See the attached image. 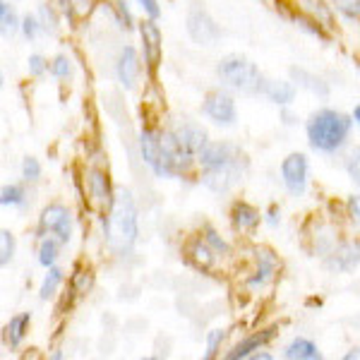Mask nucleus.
<instances>
[{
	"label": "nucleus",
	"instance_id": "f257e3e1",
	"mask_svg": "<svg viewBox=\"0 0 360 360\" xmlns=\"http://www.w3.org/2000/svg\"><path fill=\"white\" fill-rule=\"evenodd\" d=\"M139 221H137V207L135 200L127 190H120L113 200V207L108 209L106 219V245L113 255L125 257L137 243Z\"/></svg>",
	"mask_w": 360,
	"mask_h": 360
},
{
	"label": "nucleus",
	"instance_id": "f03ea898",
	"mask_svg": "<svg viewBox=\"0 0 360 360\" xmlns=\"http://www.w3.org/2000/svg\"><path fill=\"white\" fill-rule=\"evenodd\" d=\"M353 125V115H346L334 108H322V111L312 113L307 120V139L310 147L317 152H336L339 147H344Z\"/></svg>",
	"mask_w": 360,
	"mask_h": 360
},
{
	"label": "nucleus",
	"instance_id": "7ed1b4c3",
	"mask_svg": "<svg viewBox=\"0 0 360 360\" xmlns=\"http://www.w3.org/2000/svg\"><path fill=\"white\" fill-rule=\"evenodd\" d=\"M217 72H219V77H221V82H226L231 89L240 91V94H248V96L259 94L264 86L262 72H259L255 63L245 60V58H238V56L224 58V60L219 63Z\"/></svg>",
	"mask_w": 360,
	"mask_h": 360
},
{
	"label": "nucleus",
	"instance_id": "20e7f679",
	"mask_svg": "<svg viewBox=\"0 0 360 360\" xmlns=\"http://www.w3.org/2000/svg\"><path fill=\"white\" fill-rule=\"evenodd\" d=\"M188 34L200 46H214L221 39V29L200 3H193L188 10Z\"/></svg>",
	"mask_w": 360,
	"mask_h": 360
},
{
	"label": "nucleus",
	"instance_id": "39448f33",
	"mask_svg": "<svg viewBox=\"0 0 360 360\" xmlns=\"http://www.w3.org/2000/svg\"><path fill=\"white\" fill-rule=\"evenodd\" d=\"M39 233L41 238L53 236L60 243H68L72 236V217H70L68 207L63 205H49L39 217Z\"/></svg>",
	"mask_w": 360,
	"mask_h": 360
},
{
	"label": "nucleus",
	"instance_id": "423d86ee",
	"mask_svg": "<svg viewBox=\"0 0 360 360\" xmlns=\"http://www.w3.org/2000/svg\"><path fill=\"white\" fill-rule=\"evenodd\" d=\"M161 147H164V164L168 176H176V173H188L195 164V156L188 147L180 144L176 132H164L161 135Z\"/></svg>",
	"mask_w": 360,
	"mask_h": 360
},
{
	"label": "nucleus",
	"instance_id": "0eeeda50",
	"mask_svg": "<svg viewBox=\"0 0 360 360\" xmlns=\"http://www.w3.org/2000/svg\"><path fill=\"white\" fill-rule=\"evenodd\" d=\"M197 161L202 164L205 171H214V168H224V166H233V164H243V154L240 149H236L233 144L226 142H214L207 144L205 149L197 156Z\"/></svg>",
	"mask_w": 360,
	"mask_h": 360
},
{
	"label": "nucleus",
	"instance_id": "6e6552de",
	"mask_svg": "<svg viewBox=\"0 0 360 360\" xmlns=\"http://www.w3.org/2000/svg\"><path fill=\"white\" fill-rule=\"evenodd\" d=\"M281 180L291 195H303L307 188V159L303 154H288L281 164Z\"/></svg>",
	"mask_w": 360,
	"mask_h": 360
},
{
	"label": "nucleus",
	"instance_id": "1a4fd4ad",
	"mask_svg": "<svg viewBox=\"0 0 360 360\" xmlns=\"http://www.w3.org/2000/svg\"><path fill=\"white\" fill-rule=\"evenodd\" d=\"M139 37H142V51H144V63H147L149 75L156 72L161 63V56H164V46H161V32L156 27V22L149 17L139 25Z\"/></svg>",
	"mask_w": 360,
	"mask_h": 360
},
{
	"label": "nucleus",
	"instance_id": "9d476101",
	"mask_svg": "<svg viewBox=\"0 0 360 360\" xmlns=\"http://www.w3.org/2000/svg\"><path fill=\"white\" fill-rule=\"evenodd\" d=\"M205 115L209 120H214L217 125H224V127L233 125L238 118L236 101L229 94H224V91H212V94L205 98Z\"/></svg>",
	"mask_w": 360,
	"mask_h": 360
},
{
	"label": "nucleus",
	"instance_id": "9b49d317",
	"mask_svg": "<svg viewBox=\"0 0 360 360\" xmlns=\"http://www.w3.org/2000/svg\"><path fill=\"white\" fill-rule=\"evenodd\" d=\"M139 149H142V159L156 176L161 178H171L164 164V147H161V135H156L152 130H142L139 135Z\"/></svg>",
	"mask_w": 360,
	"mask_h": 360
},
{
	"label": "nucleus",
	"instance_id": "f8f14e48",
	"mask_svg": "<svg viewBox=\"0 0 360 360\" xmlns=\"http://www.w3.org/2000/svg\"><path fill=\"white\" fill-rule=\"evenodd\" d=\"M245 166V161L243 164H233V166H224V168H214V171H205V185L209 190H214V193H226V190H231L233 185L240 180L243 176V168Z\"/></svg>",
	"mask_w": 360,
	"mask_h": 360
},
{
	"label": "nucleus",
	"instance_id": "ddd939ff",
	"mask_svg": "<svg viewBox=\"0 0 360 360\" xmlns=\"http://www.w3.org/2000/svg\"><path fill=\"white\" fill-rule=\"evenodd\" d=\"M139 58L137 51L132 46H125L118 56V63H115V75H118V82L125 86V89H135L137 77H139Z\"/></svg>",
	"mask_w": 360,
	"mask_h": 360
},
{
	"label": "nucleus",
	"instance_id": "4468645a",
	"mask_svg": "<svg viewBox=\"0 0 360 360\" xmlns=\"http://www.w3.org/2000/svg\"><path fill=\"white\" fill-rule=\"evenodd\" d=\"M86 188H89V195L94 200V205L98 209H111L113 207V193H111V183H108V176L103 171H89V178H86Z\"/></svg>",
	"mask_w": 360,
	"mask_h": 360
},
{
	"label": "nucleus",
	"instance_id": "2eb2a0df",
	"mask_svg": "<svg viewBox=\"0 0 360 360\" xmlns=\"http://www.w3.org/2000/svg\"><path fill=\"white\" fill-rule=\"evenodd\" d=\"M360 264V243H344L329 255L327 266L336 271H351Z\"/></svg>",
	"mask_w": 360,
	"mask_h": 360
},
{
	"label": "nucleus",
	"instance_id": "dca6fc26",
	"mask_svg": "<svg viewBox=\"0 0 360 360\" xmlns=\"http://www.w3.org/2000/svg\"><path fill=\"white\" fill-rule=\"evenodd\" d=\"M176 137L180 139V144H183V147H188L190 152L193 154H197L200 156V152L202 149L207 147V132L202 130L200 125H195V123H185V125H180V127H176Z\"/></svg>",
	"mask_w": 360,
	"mask_h": 360
},
{
	"label": "nucleus",
	"instance_id": "f3484780",
	"mask_svg": "<svg viewBox=\"0 0 360 360\" xmlns=\"http://www.w3.org/2000/svg\"><path fill=\"white\" fill-rule=\"evenodd\" d=\"M257 271H255V276L250 278V286L252 288H262L264 283H269L271 278H274L276 269H278V262L276 257L269 252V250H257Z\"/></svg>",
	"mask_w": 360,
	"mask_h": 360
},
{
	"label": "nucleus",
	"instance_id": "a211bd4d",
	"mask_svg": "<svg viewBox=\"0 0 360 360\" xmlns=\"http://www.w3.org/2000/svg\"><path fill=\"white\" fill-rule=\"evenodd\" d=\"M262 94L278 106H288L295 98V84L288 79H264Z\"/></svg>",
	"mask_w": 360,
	"mask_h": 360
},
{
	"label": "nucleus",
	"instance_id": "6ab92c4d",
	"mask_svg": "<svg viewBox=\"0 0 360 360\" xmlns=\"http://www.w3.org/2000/svg\"><path fill=\"white\" fill-rule=\"evenodd\" d=\"M231 221L240 233H250V231L257 229L259 224V212L248 202H236L233 209H231Z\"/></svg>",
	"mask_w": 360,
	"mask_h": 360
},
{
	"label": "nucleus",
	"instance_id": "aec40b11",
	"mask_svg": "<svg viewBox=\"0 0 360 360\" xmlns=\"http://www.w3.org/2000/svg\"><path fill=\"white\" fill-rule=\"evenodd\" d=\"M274 339V329H264V332H257V334H252V336H248L245 341H240L233 351L229 353V360H238V358H250L255 351H259L264 344H269V341Z\"/></svg>",
	"mask_w": 360,
	"mask_h": 360
},
{
	"label": "nucleus",
	"instance_id": "412c9836",
	"mask_svg": "<svg viewBox=\"0 0 360 360\" xmlns=\"http://www.w3.org/2000/svg\"><path fill=\"white\" fill-rule=\"evenodd\" d=\"M283 356L288 360H319L322 353H319V348L312 344L310 339H295L288 344V348L283 351Z\"/></svg>",
	"mask_w": 360,
	"mask_h": 360
},
{
	"label": "nucleus",
	"instance_id": "4be33fe9",
	"mask_svg": "<svg viewBox=\"0 0 360 360\" xmlns=\"http://www.w3.org/2000/svg\"><path fill=\"white\" fill-rule=\"evenodd\" d=\"M190 257H193V262L200 266V269H212L214 262H217V250L209 248L207 238L202 240V238H197L193 240V245H190Z\"/></svg>",
	"mask_w": 360,
	"mask_h": 360
},
{
	"label": "nucleus",
	"instance_id": "5701e85b",
	"mask_svg": "<svg viewBox=\"0 0 360 360\" xmlns=\"http://www.w3.org/2000/svg\"><path fill=\"white\" fill-rule=\"evenodd\" d=\"M29 322H32V315H29V312H22V315L10 317L8 327H5V339H8V344L13 346V348H17V346L22 344V339H25V334H27Z\"/></svg>",
	"mask_w": 360,
	"mask_h": 360
},
{
	"label": "nucleus",
	"instance_id": "b1692460",
	"mask_svg": "<svg viewBox=\"0 0 360 360\" xmlns=\"http://www.w3.org/2000/svg\"><path fill=\"white\" fill-rule=\"evenodd\" d=\"M291 75H293L295 82H298L300 86H305V89H310L312 94H317V96H322V98L329 96V86H327V82H324L322 77H315V75L305 72V70H298V68H293Z\"/></svg>",
	"mask_w": 360,
	"mask_h": 360
},
{
	"label": "nucleus",
	"instance_id": "393cba45",
	"mask_svg": "<svg viewBox=\"0 0 360 360\" xmlns=\"http://www.w3.org/2000/svg\"><path fill=\"white\" fill-rule=\"evenodd\" d=\"M96 8V0H60V10L63 15L70 17V22L75 20H84L94 13Z\"/></svg>",
	"mask_w": 360,
	"mask_h": 360
},
{
	"label": "nucleus",
	"instance_id": "a878e982",
	"mask_svg": "<svg viewBox=\"0 0 360 360\" xmlns=\"http://www.w3.org/2000/svg\"><path fill=\"white\" fill-rule=\"evenodd\" d=\"M63 269H58V266H49V274L44 276V281H41V288H39V298L41 300H49V298H53L56 291L60 288V283H63Z\"/></svg>",
	"mask_w": 360,
	"mask_h": 360
},
{
	"label": "nucleus",
	"instance_id": "bb28decb",
	"mask_svg": "<svg viewBox=\"0 0 360 360\" xmlns=\"http://www.w3.org/2000/svg\"><path fill=\"white\" fill-rule=\"evenodd\" d=\"M63 243L58 240V238L53 236H46L44 240H41V245H39V264L41 266H53L56 264V259H58V248H60Z\"/></svg>",
	"mask_w": 360,
	"mask_h": 360
},
{
	"label": "nucleus",
	"instance_id": "cd10ccee",
	"mask_svg": "<svg viewBox=\"0 0 360 360\" xmlns=\"http://www.w3.org/2000/svg\"><path fill=\"white\" fill-rule=\"evenodd\" d=\"M15 255V238L8 229L0 231V264L8 266Z\"/></svg>",
	"mask_w": 360,
	"mask_h": 360
},
{
	"label": "nucleus",
	"instance_id": "c85d7f7f",
	"mask_svg": "<svg viewBox=\"0 0 360 360\" xmlns=\"http://www.w3.org/2000/svg\"><path fill=\"white\" fill-rule=\"evenodd\" d=\"M25 202V188L22 185H5L0 190V205L8 207V205H22Z\"/></svg>",
	"mask_w": 360,
	"mask_h": 360
},
{
	"label": "nucleus",
	"instance_id": "c756f323",
	"mask_svg": "<svg viewBox=\"0 0 360 360\" xmlns=\"http://www.w3.org/2000/svg\"><path fill=\"white\" fill-rule=\"evenodd\" d=\"M0 20H3V37H8V34H13L17 29V17L5 0L0 3Z\"/></svg>",
	"mask_w": 360,
	"mask_h": 360
},
{
	"label": "nucleus",
	"instance_id": "7c9ffc66",
	"mask_svg": "<svg viewBox=\"0 0 360 360\" xmlns=\"http://www.w3.org/2000/svg\"><path fill=\"white\" fill-rule=\"evenodd\" d=\"M226 339V332L224 329H212V332L207 334V358H214L219 353V346H221V341Z\"/></svg>",
	"mask_w": 360,
	"mask_h": 360
},
{
	"label": "nucleus",
	"instance_id": "2f4dec72",
	"mask_svg": "<svg viewBox=\"0 0 360 360\" xmlns=\"http://www.w3.org/2000/svg\"><path fill=\"white\" fill-rule=\"evenodd\" d=\"M22 176H25V180H39L41 178V164L34 156H27L22 161Z\"/></svg>",
	"mask_w": 360,
	"mask_h": 360
},
{
	"label": "nucleus",
	"instance_id": "473e14b6",
	"mask_svg": "<svg viewBox=\"0 0 360 360\" xmlns=\"http://www.w3.org/2000/svg\"><path fill=\"white\" fill-rule=\"evenodd\" d=\"M51 72L56 75V77H70L72 75V65H70V60L65 56H58L53 63H51Z\"/></svg>",
	"mask_w": 360,
	"mask_h": 360
},
{
	"label": "nucleus",
	"instance_id": "72a5a7b5",
	"mask_svg": "<svg viewBox=\"0 0 360 360\" xmlns=\"http://www.w3.org/2000/svg\"><path fill=\"white\" fill-rule=\"evenodd\" d=\"M346 171H348V176H351V178L360 185V147H358V149H353L351 156H348Z\"/></svg>",
	"mask_w": 360,
	"mask_h": 360
},
{
	"label": "nucleus",
	"instance_id": "f704fd0d",
	"mask_svg": "<svg viewBox=\"0 0 360 360\" xmlns=\"http://www.w3.org/2000/svg\"><path fill=\"white\" fill-rule=\"evenodd\" d=\"M39 29H44V25H41V20H37V17L27 15L25 20H22V32H25V37H27V39H34V37H37Z\"/></svg>",
	"mask_w": 360,
	"mask_h": 360
},
{
	"label": "nucleus",
	"instance_id": "c9c22d12",
	"mask_svg": "<svg viewBox=\"0 0 360 360\" xmlns=\"http://www.w3.org/2000/svg\"><path fill=\"white\" fill-rule=\"evenodd\" d=\"M49 70V63L41 56H29V75L32 77H41V75Z\"/></svg>",
	"mask_w": 360,
	"mask_h": 360
},
{
	"label": "nucleus",
	"instance_id": "e433bc0d",
	"mask_svg": "<svg viewBox=\"0 0 360 360\" xmlns=\"http://www.w3.org/2000/svg\"><path fill=\"white\" fill-rule=\"evenodd\" d=\"M334 3L346 17H360V0H334Z\"/></svg>",
	"mask_w": 360,
	"mask_h": 360
},
{
	"label": "nucleus",
	"instance_id": "4c0bfd02",
	"mask_svg": "<svg viewBox=\"0 0 360 360\" xmlns=\"http://www.w3.org/2000/svg\"><path fill=\"white\" fill-rule=\"evenodd\" d=\"M91 288V276H89V271H79L77 276H75V281H72V291L75 293H86Z\"/></svg>",
	"mask_w": 360,
	"mask_h": 360
},
{
	"label": "nucleus",
	"instance_id": "58836bf2",
	"mask_svg": "<svg viewBox=\"0 0 360 360\" xmlns=\"http://www.w3.org/2000/svg\"><path fill=\"white\" fill-rule=\"evenodd\" d=\"M139 5H142V10L147 13L152 20H159L161 15V8H159V0H137Z\"/></svg>",
	"mask_w": 360,
	"mask_h": 360
},
{
	"label": "nucleus",
	"instance_id": "ea45409f",
	"mask_svg": "<svg viewBox=\"0 0 360 360\" xmlns=\"http://www.w3.org/2000/svg\"><path fill=\"white\" fill-rule=\"evenodd\" d=\"M207 243H209V245H212L214 250H217V252H229V245H226V243L221 240V238H219L217 233H214V231L212 229H207Z\"/></svg>",
	"mask_w": 360,
	"mask_h": 360
},
{
	"label": "nucleus",
	"instance_id": "a19ab883",
	"mask_svg": "<svg viewBox=\"0 0 360 360\" xmlns=\"http://www.w3.org/2000/svg\"><path fill=\"white\" fill-rule=\"evenodd\" d=\"M118 3V13H120V20L125 22V29H130L132 27V15H130V10L125 8V0H115Z\"/></svg>",
	"mask_w": 360,
	"mask_h": 360
},
{
	"label": "nucleus",
	"instance_id": "79ce46f5",
	"mask_svg": "<svg viewBox=\"0 0 360 360\" xmlns=\"http://www.w3.org/2000/svg\"><path fill=\"white\" fill-rule=\"evenodd\" d=\"M351 212L358 217V221H360V197H351Z\"/></svg>",
	"mask_w": 360,
	"mask_h": 360
},
{
	"label": "nucleus",
	"instance_id": "37998d69",
	"mask_svg": "<svg viewBox=\"0 0 360 360\" xmlns=\"http://www.w3.org/2000/svg\"><path fill=\"white\" fill-rule=\"evenodd\" d=\"M344 358L346 360H360V346L358 348H351V351H348Z\"/></svg>",
	"mask_w": 360,
	"mask_h": 360
},
{
	"label": "nucleus",
	"instance_id": "c03bdc74",
	"mask_svg": "<svg viewBox=\"0 0 360 360\" xmlns=\"http://www.w3.org/2000/svg\"><path fill=\"white\" fill-rule=\"evenodd\" d=\"M250 358H255V360H269L271 356H269V353H252Z\"/></svg>",
	"mask_w": 360,
	"mask_h": 360
},
{
	"label": "nucleus",
	"instance_id": "a18cd8bd",
	"mask_svg": "<svg viewBox=\"0 0 360 360\" xmlns=\"http://www.w3.org/2000/svg\"><path fill=\"white\" fill-rule=\"evenodd\" d=\"M278 219H276V207H271L269 209V224H276Z\"/></svg>",
	"mask_w": 360,
	"mask_h": 360
},
{
	"label": "nucleus",
	"instance_id": "49530a36",
	"mask_svg": "<svg viewBox=\"0 0 360 360\" xmlns=\"http://www.w3.org/2000/svg\"><path fill=\"white\" fill-rule=\"evenodd\" d=\"M353 120L360 125V106H356V111H353Z\"/></svg>",
	"mask_w": 360,
	"mask_h": 360
}]
</instances>
